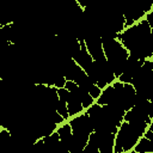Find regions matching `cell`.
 Wrapping results in <instances>:
<instances>
[{
    "instance_id": "cell-1",
    "label": "cell",
    "mask_w": 153,
    "mask_h": 153,
    "mask_svg": "<svg viewBox=\"0 0 153 153\" xmlns=\"http://www.w3.org/2000/svg\"><path fill=\"white\" fill-rule=\"evenodd\" d=\"M139 136L137 134L131 129L130 124L128 122L122 123L121 128L118 130L116 141H115V153H122L124 151L130 149L136 143Z\"/></svg>"
},
{
    "instance_id": "cell-2",
    "label": "cell",
    "mask_w": 153,
    "mask_h": 153,
    "mask_svg": "<svg viewBox=\"0 0 153 153\" xmlns=\"http://www.w3.org/2000/svg\"><path fill=\"white\" fill-rule=\"evenodd\" d=\"M69 126L73 129V131H82V133H87V134H91L93 131L91 120L87 115H81V116L74 118Z\"/></svg>"
},
{
    "instance_id": "cell-3",
    "label": "cell",
    "mask_w": 153,
    "mask_h": 153,
    "mask_svg": "<svg viewBox=\"0 0 153 153\" xmlns=\"http://www.w3.org/2000/svg\"><path fill=\"white\" fill-rule=\"evenodd\" d=\"M114 142H115V134L105 131L98 142L99 153H112L114 152Z\"/></svg>"
},
{
    "instance_id": "cell-4",
    "label": "cell",
    "mask_w": 153,
    "mask_h": 153,
    "mask_svg": "<svg viewBox=\"0 0 153 153\" xmlns=\"http://www.w3.org/2000/svg\"><path fill=\"white\" fill-rule=\"evenodd\" d=\"M145 14V11L143 8H134V10H128L126 13H124V25H130L133 24L135 20L140 19L142 16Z\"/></svg>"
},
{
    "instance_id": "cell-5",
    "label": "cell",
    "mask_w": 153,
    "mask_h": 153,
    "mask_svg": "<svg viewBox=\"0 0 153 153\" xmlns=\"http://www.w3.org/2000/svg\"><path fill=\"white\" fill-rule=\"evenodd\" d=\"M67 110H68V115L69 116L71 115H75V114H78V112H80L82 110V105H81L80 100L75 96H73L72 93H71L69 100L67 102Z\"/></svg>"
},
{
    "instance_id": "cell-6",
    "label": "cell",
    "mask_w": 153,
    "mask_h": 153,
    "mask_svg": "<svg viewBox=\"0 0 153 153\" xmlns=\"http://www.w3.org/2000/svg\"><path fill=\"white\" fill-rule=\"evenodd\" d=\"M135 152L136 153H151L153 152V141L146 139V137H142L139 143L135 146Z\"/></svg>"
},
{
    "instance_id": "cell-7",
    "label": "cell",
    "mask_w": 153,
    "mask_h": 153,
    "mask_svg": "<svg viewBox=\"0 0 153 153\" xmlns=\"http://www.w3.org/2000/svg\"><path fill=\"white\" fill-rule=\"evenodd\" d=\"M114 99V87L109 86L108 88H105L104 92L100 93V96L98 97V105H106L110 104Z\"/></svg>"
},
{
    "instance_id": "cell-8",
    "label": "cell",
    "mask_w": 153,
    "mask_h": 153,
    "mask_svg": "<svg viewBox=\"0 0 153 153\" xmlns=\"http://www.w3.org/2000/svg\"><path fill=\"white\" fill-rule=\"evenodd\" d=\"M55 110H56V112H57L63 120L69 116V115H68V110H67V104H66L65 102H62V100H59V102H57V104H56V106H55Z\"/></svg>"
},
{
    "instance_id": "cell-9",
    "label": "cell",
    "mask_w": 153,
    "mask_h": 153,
    "mask_svg": "<svg viewBox=\"0 0 153 153\" xmlns=\"http://www.w3.org/2000/svg\"><path fill=\"white\" fill-rule=\"evenodd\" d=\"M56 93H57L59 100H62V102H65L67 104V102L71 98V92L67 91L66 88H59V90H56Z\"/></svg>"
},
{
    "instance_id": "cell-10",
    "label": "cell",
    "mask_w": 153,
    "mask_h": 153,
    "mask_svg": "<svg viewBox=\"0 0 153 153\" xmlns=\"http://www.w3.org/2000/svg\"><path fill=\"white\" fill-rule=\"evenodd\" d=\"M81 153H99L98 151V146L92 143V142H87V145L84 147V149L81 151Z\"/></svg>"
},
{
    "instance_id": "cell-11",
    "label": "cell",
    "mask_w": 153,
    "mask_h": 153,
    "mask_svg": "<svg viewBox=\"0 0 153 153\" xmlns=\"http://www.w3.org/2000/svg\"><path fill=\"white\" fill-rule=\"evenodd\" d=\"M100 88L97 86V85H93L90 90H88V94L92 97V98H98L99 96H100Z\"/></svg>"
},
{
    "instance_id": "cell-12",
    "label": "cell",
    "mask_w": 153,
    "mask_h": 153,
    "mask_svg": "<svg viewBox=\"0 0 153 153\" xmlns=\"http://www.w3.org/2000/svg\"><path fill=\"white\" fill-rule=\"evenodd\" d=\"M130 153H136V152H130Z\"/></svg>"
}]
</instances>
